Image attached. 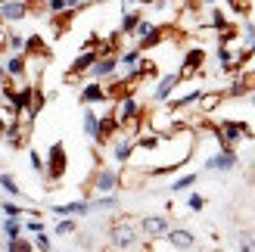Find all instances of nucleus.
Listing matches in <instances>:
<instances>
[{
    "label": "nucleus",
    "instance_id": "nucleus-39",
    "mask_svg": "<svg viewBox=\"0 0 255 252\" xmlns=\"http://www.w3.org/2000/svg\"><path fill=\"white\" fill-rule=\"evenodd\" d=\"M137 3H156V0H137Z\"/></svg>",
    "mask_w": 255,
    "mask_h": 252
},
{
    "label": "nucleus",
    "instance_id": "nucleus-16",
    "mask_svg": "<svg viewBox=\"0 0 255 252\" xmlns=\"http://www.w3.org/2000/svg\"><path fill=\"white\" fill-rule=\"evenodd\" d=\"M221 100H224V94H221V91H202V94H199V100H196L199 116H212V112L221 106Z\"/></svg>",
    "mask_w": 255,
    "mask_h": 252
},
{
    "label": "nucleus",
    "instance_id": "nucleus-41",
    "mask_svg": "<svg viewBox=\"0 0 255 252\" xmlns=\"http://www.w3.org/2000/svg\"><path fill=\"white\" fill-rule=\"evenodd\" d=\"M202 3H215V0H202Z\"/></svg>",
    "mask_w": 255,
    "mask_h": 252
},
{
    "label": "nucleus",
    "instance_id": "nucleus-5",
    "mask_svg": "<svg viewBox=\"0 0 255 252\" xmlns=\"http://www.w3.org/2000/svg\"><path fill=\"white\" fill-rule=\"evenodd\" d=\"M119 184H122V174L116 168H100L94 174L91 190H87V199H91V193H112V190H119Z\"/></svg>",
    "mask_w": 255,
    "mask_h": 252
},
{
    "label": "nucleus",
    "instance_id": "nucleus-20",
    "mask_svg": "<svg viewBox=\"0 0 255 252\" xmlns=\"http://www.w3.org/2000/svg\"><path fill=\"white\" fill-rule=\"evenodd\" d=\"M143 19L137 9H125L122 12V34H134V28H137V22Z\"/></svg>",
    "mask_w": 255,
    "mask_h": 252
},
{
    "label": "nucleus",
    "instance_id": "nucleus-42",
    "mask_svg": "<svg viewBox=\"0 0 255 252\" xmlns=\"http://www.w3.org/2000/svg\"><path fill=\"white\" fill-rule=\"evenodd\" d=\"M0 3H3V0H0Z\"/></svg>",
    "mask_w": 255,
    "mask_h": 252
},
{
    "label": "nucleus",
    "instance_id": "nucleus-6",
    "mask_svg": "<svg viewBox=\"0 0 255 252\" xmlns=\"http://www.w3.org/2000/svg\"><path fill=\"white\" fill-rule=\"evenodd\" d=\"M28 12H31L28 0H3L0 3V22H22L28 19Z\"/></svg>",
    "mask_w": 255,
    "mask_h": 252
},
{
    "label": "nucleus",
    "instance_id": "nucleus-36",
    "mask_svg": "<svg viewBox=\"0 0 255 252\" xmlns=\"http://www.w3.org/2000/svg\"><path fill=\"white\" fill-rule=\"evenodd\" d=\"M212 25H215V28H224V25H227V19H224V12H221V9H215V12H212Z\"/></svg>",
    "mask_w": 255,
    "mask_h": 252
},
{
    "label": "nucleus",
    "instance_id": "nucleus-14",
    "mask_svg": "<svg viewBox=\"0 0 255 252\" xmlns=\"http://www.w3.org/2000/svg\"><path fill=\"white\" fill-rule=\"evenodd\" d=\"M140 231H143L146 237H165V231H168V218L165 215H143L140 218Z\"/></svg>",
    "mask_w": 255,
    "mask_h": 252
},
{
    "label": "nucleus",
    "instance_id": "nucleus-1",
    "mask_svg": "<svg viewBox=\"0 0 255 252\" xmlns=\"http://www.w3.org/2000/svg\"><path fill=\"white\" fill-rule=\"evenodd\" d=\"M109 240L116 249H134L137 246V224L128 215H119L109 224Z\"/></svg>",
    "mask_w": 255,
    "mask_h": 252
},
{
    "label": "nucleus",
    "instance_id": "nucleus-23",
    "mask_svg": "<svg viewBox=\"0 0 255 252\" xmlns=\"http://www.w3.org/2000/svg\"><path fill=\"white\" fill-rule=\"evenodd\" d=\"M0 187L9 193V196H22V187H19V181L12 178V174H6V171H0Z\"/></svg>",
    "mask_w": 255,
    "mask_h": 252
},
{
    "label": "nucleus",
    "instance_id": "nucleus-29",
    "mask_svg": "<svg viewBox=\"0 0 255 252\" xmlns=\"http://www.w3.org/2000/svg\"><path fill=\"white\" fill-rule=\"evenodd\" d=\"M137 59H140V47H137V50H128V53H122V56H119V66H128V69H131V66H137Z\"/></svg>",
    "mask_w": 255,
    "mask_h": 252
},
{
    "label": "nucleus",
    "instance_id": "nucleus-28",
    "mask_svg": "<svg viewBox=\"0 0 255 252\" xmlns=\"http://www.w3.org/2000/svg\"><path fill=\"white\" fill-rule=\"evenodd\" d=\"M6 249H9V252H31L34 246H31L28 240H19V237H12V240H6Z\"/></svg>",
    "mask_w": 255,
    "mask_h": 252
},
{
    "label": "nucleus",
    "instance_id": "nucleus-27",
    "mask_svg": "<svg viewBox=\"0 0 255 252\" xmlns=\"http://www.w3.org/2000/svg\"><path fill=\"white\" fill-rule=\"evenodd\" d=\"M193 184H196V174H184V178H177L171 184V193H181V190H187V187H193Z\"/></svg>",
    "mask_w": 255,
    "mask_h": 252
},
{
    "label": "nucleus",
    "instance_id": "nucleus-18",
    "mask_svg": "<svg viewBox=\"0 0 255 252\" xmlns=\"http://www.w3.org/2000/svg\"><path fill=\"white\" fill-rule=\"evenodd\" d=\"M56 215H87L91 209V199H78V203H66V206H53Z\"/></svg>",
    "mask_w": 255,
    "mask_h": 252
},
{
    "label": "nucleus",
    "instance_id": "nucleus-30",
    "mask_svg": "<svg viewBox=\"0 0 255 252\" xmlns=\"http://www.w3.org/2000/svg\"><path fill=\"white\" fill-rule=\"evenodd\" d=\"M152 28H156V25H152L149 19H140V22H137V28H134V37H146Z\"/></svg>",
    "mask_w": 255,
    "mask_h": 252
},
{
    "label": "nucleus",
    "instance_id": "nucleus-40",
    "mask_svg": "<svg viewBox=\"0 0 255 252\" xmlns=\"http://www.w3.org/2000/svg\"><path fill=\"white\" fill-rule=\"evenodd\" d=\"M252 106H255V87H252Z\"/></svg>",
    "mask_w": 255,
    "mask_h": 252
},
{
    "label": "nucleus",
    "instance_id": "nucleus-26",
    "mask_svg": "<svg viewBox=\"0 0 255 252\" xmlns=\"http://www.w3.org/2000/svg\"><path fill=\"white\" fill-rule=\"evenodd\" d=\"M31 246H34V249H41V252H50V249H53V243H50V237H47L44 231H37V234H34Z\"/></svg>",
    "mask_w": 255,
    "mask_h": 252
},
{
    "label": "nucleus",
    "instance_id": "nucleus-22",
    "mask_svg": "<svg viewBox=\"0 0 255 252\" xmlns=\"http://www.w3.org/2000/svg\"><path fill=\"white\" fill-rule=\"evenodd\" d=\"M25 53H41V56H47L50 50H47V44H44V37L31 34V37H25Z\"/></svg>",
    "mask_w": 255,
    "mask_h": 252
},
{
    "label": "nucleus",
    "instance_id": "nucleus-21",
    "mask_svg": "<svg viewBox=\"0 0 255 252\" xmlns=\"http://www.w3.org/2000/svg\"><path fill=\"white\" fill-rule=\"evenodd\" d=\"M97 131H100V116L94 109H84V134L91 137V140H97Z\"/></svg>",
    "mask_w": 255,
    "mask_h": 252
},
{
    "label": "nucleus",
    "instance_id": "nucleus-24",
    "mask_svg": "<svg viewBox=\"0 0 255 252\" xmlns=\"http://www.w3.org/2000/svg\"><path fill=\"white\" fill-rule=\"evenodd\" d=\"M6 50H12V53H25V37L16 34V31H9L6 34Z\"/></svg>",
    "mask_w": 255,
    "mask_h": 252
},
{
    "label": "nucleus",
    "instance_id": "nucleus-31",
    "mask_svg": "<svg viewBox=\"0 0 255 252\" xmlns=\"http://www.w3.org/2000/svg\"><path fill=\"white\" fill-rule=\"evenodd\" d=\"M56 234H59V237H69V234H75V221H72V218H62V221L56 224Z\"/></svg>",
    "mask_w": 255,
    "mask_h": 252
},
{
    "label": "nucleus",
    "instance_id": "nucleus-13",
    "mask_svg": "<svg viewBox=\"0 0 255 252\" xmlns=\"http://www.w3.org/2000/svg\"><path fill=\"white\" fill-rule=\"evenodd\" d=\"M206 168L209 171H231V168H237V153H234V149H221V153L209 156Z\"/></svg>",
    "mask_w": 255,
    "mask_h": 252
},
{
    "label": "nucleus",
    "instance_id": "nucleus-35",
    "mask_svg": "<svg viewBox=\"0 0 255 252\" xmlns=\"http://www.w3.org/2000/svg\"><path fill=\"white\" fill-rule=\"evenodd\" d=\"M22 228H25V231H31V234H37V231H44V224H41V218H31V221H25Z\"/></svg>",
    "mask_w": 255,
    "mask_h": 252
},
{
    "label": "nucleus",
    "instance_id": "nucleus-4",
    "mask_svg": "<svg viewBox=\"0 0 255 252\" xmlns=\"http://www.w3.org/2000/svg\"><path fill=\"white\" fill-rule=\"evenodd\" d=\"M66 165H69V159H66V149H62V143H53L50 146V153L44 159V174L50 181H59L62 174H66Z\"/></svg>",
    "mask_w": 255,
    "mask_h": 252
},
{
    "label": "nucleus",
    "instance_id": "nucleus-9",
    "mask_svg": "<svg viewBox=\"0 0 255 252\" xmlns=\"http://www.w3.org/2000/svg\"><path fill=\"white\" fill-rule=\"evenodd\" d=\"M97 50H81V56L72 62V69L66 72V81H78V75H84V72H91V66L97 62Z\"/></svg>",
    "mask_w": 255,
    "mask_h": 252
},
{
    "label": "nucleus",
    "instance_id": "nucleus-33",
    "mask_svg": "<svg viewBox=\"0 0 255 252\" xmlns=\"http://www.w3.org/2000/svg\"><path fill=\"white\" fill-rule=\"evenodd\" d=\"M28 156H31V168H34L37 174H44V156H41V153H37V149H31V153H28Z\"/></svg>",
    "mask_w": 255,
    "mask_h": 252
},
{
    "label": "nucleus",
    "instance_id": "nucleus-10",
    "mask_svg": "<svg viewBox=\"0 0 255 252\" xmlns=\"http://www.w3.org/2000/svg\"><path fill=\"white\" fill-rule=\"evenodd\" d=\"M181 84V75H162V81L156 84V91H152V103H168L171 94H174V87Z\"/></svg>",
    "mask_w": 255,
    "mask_h": 252
},
{
    "label": "nucleus",
    "instance_id": "nucleus-19",
    "mask_svg": "<svg viewBox=\"0 0 255 252\" xmlns=\"http://www.w3.org/2000/svg\"><path fill=\"white\" fill-rule=\"evenodd\" d=\"M165 41V31L159 28V25H156V28H152L146 37H140V41H137V47H140V53H143V50H149V47H159Z\"/></svg>",
    "mask_w": 255,
    "mask_h": 252
},
{
    "label": "nucleus",
    "instance_id": "nucleus-11",
    "mask_svg": "<svg viewBox=\"0 0 255 252\" xmlns=\"http://www.w3.org/2000/svg\"><path fill=\"white\" fill-rule=\"evenodd\" d=\"M112 156H116V162L128 165L131 156H134V137L131 134H119L116 140H112Z\"/></svg>",
    "mask_w": 255,
    "mask_h": 252
},
{
    "label": "nucleus",
    "instance_id": "nucleus-25",
    "mask_svg": "<svg viewBox=\"0 0 255 252\" xmlns=\"http://www.w3.org/2000/svg\"><path fill=\"white\" fill-rule=\"evenodd\" d=\"M3 231H6V240H12V237H19V234H22V218H6Z\"/></svg>",
    "mask_w": 255,
    "mask_h": 252
},
{
    "label": "nucleus",
    "instance_id": "nucleus-12",
    "mask_svg": "<svg viewBox=\"0 0 255 252\" xmlns=\"http://www.w3.org/2000/svg\"><path fill=\"white\" fill-rule=\"evenodd\" d=\"M165 240H168L171 249H193L196 246V237L190 231H184V228H168L165 231Z\"/></svg>",
    "mask_w": 255,
    "mask_h": 252
},
{
    "label": "nucleus",
    "instance_id": "nucleus-3",
    "mask_svg": "<svg viewBox=\"0 0 255 252\" xmlns=\"http://www.w3.org/2000/svg\"><path fill=\"white\" fill-rule=\"evenodd\" d=\"M215 137H218L221 149H234V143H240L243 137H252V131H249L246 122H221L215 128Z\"/></svg>",
    "mask_w": 255,
    "mask_h": 252
},
{
    "label": "nucleus",
    "instance_id": "nucleus-8",
    "mask_svg": "<svg viewBox=\"0 0 255 252\" xmlns=\"http://www.w3.org/2000/svg\"><path fill=\"white\" fill-rule=\"evenodd\" d=\"M116 72H119V56H116V53H103V56H97V62L91 66V75H94L97 81L112 78Z\"/></svg>",
    "mask_w": 255,
    "mask_h": 252
},
{
    "label": "nucleus",
    "instance_id": "nucleus-37",
    "mask_svg": "<svg viewBox=\"0 0 255 252\" xmlns=\"http://www.w3.org/2000/svg\"><path fill=\"white\" fill-rule=\"evenodd\" d=\"M47 6H50V12H62V9H69V6H66V0H50Z\"/></svg>",
    "mask_w": 255,
    "mask_h": 252
},
{
    "label": "nucleus",
    "instance_id": "nucleus-7",
    "mask_svg": "<svg viewBox=\"0 0 255 252\" xmlns=\"http://www.w3.org/2000/svg\"><path fill=\"white\" fill-rule=\"evenodd\" d=\"M206 66V50L202 47H193V50H187V56H184V66H181V81H187V78H193V75Z\"/></svg>",
    "mask_w": 255,
    "mask_h": 252
},
{
    "label": "nucleus",
    "instance_id": "nucleus-15",
    "mask_svg": "<svg viewBox=\"0 0 255 252\" xmlns=\"http://www.w3.org/2000/svg\"><path fill=\"white\" fill-rule=\"evenodd\" d=\"M106 100H109V97H106V87L100 84L97 78H94L91 84H84V87H81V103H84V106H94V103H106Z\"/></svg>",
    "mask_w": 255,
    "mask_h": 252
},
{
    "label": "nucleus",
    "instance_id": "nucleus-17",
    "mask_svg": "<svg viewBox=\"0 0 255 252\" xmlns=\"http://www.w3.org/2000/svg\"><path fill=\"white\" fill-rule=\"evenodd\" d=\"M3 69H6V78L19 81L22 75H25V53H12V56L3 62Z\"/></svg>",
    "mask_w": 255,
    "mask_h": 252
},
{
    "label": "nucleus",
    "instance_id": "nucleus-34",
    "mask_svg": "<svg viewBox=\"0 0 255 252\" xmlns=\"http://www.w3.org/2000/svg\"><path fill=\"white\" fill-rule=\"evenodd\" d=\"M3 215H6V218H22L25 212H22L16 203H3Z\"/></svg>",
    "mask_w": 255,
    "mask_h": 252
},
{
    "label": "nucleus",
    "instance_id": "nucleus-2",
    "mask_svg": "<svg viewBox=\"0 0 255 252\" xmlns=\"http://www.w3.org/2000/svg\"><path fill=\"white\" fill-rule=\"evenodd\" d=\"M116 122H119V128H137V122H140V100L134 94H125L116 100Z\"/></svg>",
    "mask_w": 255,
    "mask_h": 252
},
{
    "label": "nucleus",
    "instance_id": "nucleus-38",
    "mask_svg": "<svg viewBox=\"0 0 255 252\" xmlns=\"http://www.w3.org/2000/svg\"><path fill=\"white\" fill-rule=\"evenodd\" d=\"M3 78H6V69H3V66H0V81H3Z\"/></svg>",
    "mask_w": 255,
    "mask_h": 252
},
{
    "label": "nucleus",
    "instance_id": "nucleus-32",
    "mask_svg": "<svg viewBox=\"0 0 255 252\" xmlns=\"http://www.w3.org/2000/svg\"><path fill=\"white\" fill-rule=\"evenodd\" d=\"M187 206H190V212H202V209H206V199H202L199 193H193L187 199Z\"/></svg>",
    "mask_w": 255,
    "mask_h": 252
}]
</instances>
